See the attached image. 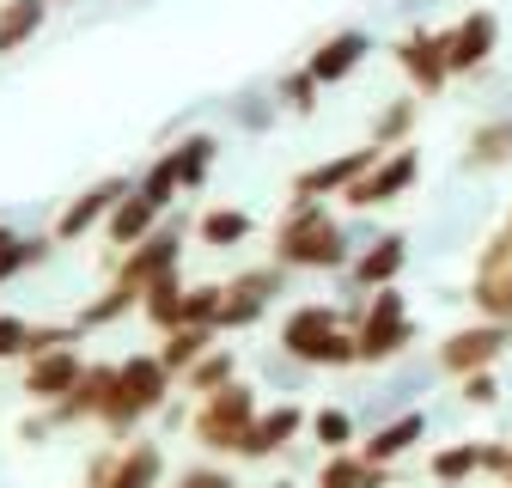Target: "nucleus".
I'll return each instance as SVG.
<instances>
[{"mask_svg": "<svg viewBox=\"0 0 512 488\" xmlns=\"http://www.w3.org/2000/svg\"><path fill=\"white\" fill-rule=\"evenodd\" d=\"M171 269H183V238H177V226H153L141 244H128V251L116 257L110 287L80 312V324L98 330V324H116L122 312H141V293H147L159 275H171Z\"/></svg>", "mask_w": 512, "mask_h": 488, "instance_id": "obj_1", "label": "nucleus"}, {"mask_svg": "<svg viewBox=\"0 0 512 488\" xmlns=\"http://www.w3.org/2000/svg\"><path fill=\"white\" fill-rule=\"evenodd\" d=\"M275 263L281 269H317V275H336L354 263V238L330 220L324 202H287L281 226H275Z\"/></svg>", "mask_w": 512, "mask_h": 488, "instance_id": "obj_2", "label": "nucleus"}, {"mask_svg": "<svg viewBox=\"0 0 512 488\" xmlns=\"http://www.w3.org/2000/svg\"><path fill=\"white\" fill-rule=\"evenodd\" d=\"M171 385H177V373L159 354H122L116 360V385H110V397L98 409V427H110V434L141 427L147 415H159L171 403Z\"/></svg>", "mask_w": 512, "mask_h": 488, "instance_id": "obj_3", "label": "nucleus"}, {"mask_svg": "<svg viewBox=\"0 0 512 488\" xmlns=\"http://www.w3.org/2000/svg\"><path fill=\"white\" fill-rule=\"evenodd\" d=\"M281 354L293 366H360L354 324L336 305H293L281 318Z\"/></svg>", "mask_w": 512, "mask_h": 488, "instance_id": "obj_4", "label": "nucleus"}, {"mask_svg": "<svg viewBox=\"0 0 512 488\" xmlns=\"http://www.w3.org/2000/svg\"><path fill=\"white\" fill-rule=\"evenodd\" d=\"M409 342H415V324H409L403 293H397V287H372V299H360V312H354V348H360V366L397 360Z\"/></svg>", "mask_w": 512, "mask_h": 488, "instance_id": "obj_5", "label": "nucleus"}, {"mask_svg": "<svg viewBox=\"0 0 512 488\" xmlns=\"http://www.w3.org/2000/svg\"><path fill=\"white\" fill-rule=\"evenodd\" d=\"M256 391L244 385V379H232V385H220V391H208V397H196V415H189V434H196V446L202 452H232L238 458V440H244V427L256 421Z\"/></svg>", "mask_w": 512, "mask_h": 488, "instance_id": "obj_6", "label": "nucleus"}, {"mask_svg": "<svg viewBox=\"0 0 512 488\" xmlns=\"http://www.w3.org/2000/svg\"><path fill=\"white\" fill-rule=\"evenodd\" d=\"M415 183H421V153H415V141H409V147H384V153L348 183V190H342V202L366 214V208H384V202L409 196Z\"/></svg>", "mask_w": 512, "mask_h": 488, "instance_id": "obj_7", "label": "nucleus"}, {"mask_svg": "<svg viewBox=\"0 0 512 488\" xmlns=\"http://www.w3.org/2000/svg\"><path fill=\"white\" fill-rule=\"evenodd\" d=\"M287 293V269L281 263H263V269H238L226 281V299H220V324L214 330H250L269 318V305Z\"/></svg>", "mask_w": 512, "mask_h": 488, "instance_id": "obj_8", "label": "nucleus"}, {"mask_svg": "<svg viewBox=\"0 0 512 488\" xmlns=\"http://www.w3.org/2000/svg\"><path fill=\"white\" fill-rule=\"evenodd\" d=\"M512 348V324H494V318H482V324H464V330H452L439 342V373H452V379H470V373H488V366L500 360Z\"/></svg>", "mask_w": 512, "mask_h": 488, "instance_id": "obj_9", "label": "nucleus"}, {"mask_svg": "<svg viewBox=\"0 0 512 488\" xmlns=\"http://www.w3.org/2000/svg\"><path fill=\"white\" fill-rule=\"evenodd\" d=\"M128 190H135V183H128V177H98L92 183V190H80L68 208H61L55 214V226H49V238L55 244H80V238H92V232H104V220H110V208L128 196Z\"/></svg>", "mask_w": 512, "mask_h": 488, "instance_id": "obj_10", "label": "nucleus"}, {"mask_svg": "<svg viewBox=\"0 0 512 488\" xmlns=\"http://www.w3.org/2000/svg\"><path fill=\"white\" fill-rule=\"evenodd\" d=\"M92 488H159L165 482V452L153 440H128L116 452H104L92 470H86Z\"/></svg>", "mask_w": 512, "mask_h": 488, "instance_id": "obj_11", "label": "nucleus"}, {"mask_svg": "<svg viewBox=\"0 0 512 488\" xmlns=\"http://www.w3.org/2000/svg\"><path fill=\"white\" fill-rule=\"evenodd\" d=\"M19 366H25V403H37V409L61 403V397L74 391V379L86 373V360H80V342L43 348V354H31V360H19Z\"/></svg>", "mask_w": 512, "mask_h": 488, "instance_id": "obj_12", "label": "nucleus"}, {"mask_svg": "<svg viewBox=\"0 0 512 488\" xmlns=\"http://www.w3.org/2000/svg\"><path fill=\"white\" fill-rule=\"evenodd\" d=\"M439 37H445V68H452V80L458 74H482L488 61H494V49H500V19L488 7H476L452 31H439Z\"/></svg>", "mask_w": 512, "mask_h": 488, "instance_id": "obj_13", "label": "nucleus"}, {"mask_svg": "<svg viewBox=\"0 0 512 488\" xmlns=\"http://www.w3.org/2000/svg\"><path fill=\"white\" fill-rule=\"evenodd\" d=\"M391 55H397V68H403V80L421 92V98H433V92H445V80H452V68H445V37L439 31H403L397 43H391Z\"/></svg>", "mask_w": 512, "mask_h": 488, "instance_id": "obj_14", "label": "nucleus"}, {"mask_svg": "<svg viewBox=\"0 0 512 488\" xmlns=\"http://www.w3.org/2000/svg\"><path fill=\"white\" fill-rule=\"evenodd\" d=\"M384 147H348V153H336V159H317V165H305L299 177H293V202H324V196H342L348 190V183L378 159Z\"/></svg>", "mask_w": 512, "mask_h": 488, "instance_id": "obj_15", "label": "nucleus"}, {"mask_svg": "<svg viewBox=\"0 0 512 488\" xmlns=\"http://www.w3.org/2000/svg\"><path fill=\"white\" fill-rule=\"evenodd\" d=\"M305 409L299 403H269V409H256V421L244 427V440H238V458H275L287 452L299 434H305Z\"/></svg>", "mask_w": 512, "mask_h": 488, "instance_id": "obj_16", "label": "nucleus"}, {"mask_svg": "<svg viewBox=\"0 0 512 488\" xmlns=\"http://www.w3.org/2000/svg\"><path fill=\"white\" fill-rule=\"evenodd\" d=\"M348 269H354V287H360V293H372V287H397V275L409 269V238H403V232H378V238H366Z\"/></svg>", "mask_w": 512, "mask_h": 488, "instance_id": "obj_17", "label": "nucleus"}, {"mask_svg": "<svg viewBox=\"0 0 512 488\" xmlns=\"http://www.w3.org/2000/svg\"><path fill=\"white\" fill-rule=\"evenodd\" d=\"M110 385H116V360L86 366V373L74 379V391L61 397V403H49V427H80V421H98V409H104Z\"/></svg>", "mask_w": 512, "mask_h": 488, "instance_id": "obj_18", "label": "nucleus"}, {"mask_svg": "<svg viewBox=\"0 0 512 488\" xmlns=\"http://www.w3.org/2000/svg\"><path fill=\"white\" fill-rule=\"evenodd\" d=\"M366 55H372V37H366V31H330L324 43L305 55V68H311V80H317V86H342Z\"/></svg>", "mask_w": 512, "mask_h": 488, "instance_id": "obj_19", "label": "nucleus"}, {"mask_svg": "<svg viewBox=\"0 0 512 488\" xmlns=\"http://www.w3.org/2000/svg\"><path fill=\"white\" fill-rule=\"evenodd\" d=\"M421 440H427V415H421V409H403V415H391L384 427H372V434L360 440V452H366L372 464H397V458H409Z\"/></svg>", "mask_w": 512, "mask_h": 488, "instance_id": "obj_20", "label": "nucleus"}, {"mask_svg": "<svg viewBox=\"0 0 512 488\" xmlns=\"http://www.w3.org/2000/svg\"><path fill=\"white\" fill-rule=\"evenodd\" d=\"M458 165L464 171H500V165H512V116H482L476 129H470V141H464Z\"/></svg>", "mask_w": 512, "mask_h": 488, "instance_id": "obj_21", "label": "nucleus"}, {"mask_svg": "<svg viewBox=\"0 0 512 488\" xmlns=\"http://www.w3.org/2000/svg\"><path fill=\"white\" fill-rule=\"evenodd\" d=\"M317 488H391V464H372L360 446H348V452H330L324 458Z\"/></svg>", "mask_w": 512, "mask_h": 488, "instance_id": "obj_22", "label": "nucleus"}, {"mask_svg": "<svg viewBox=\"0 0 512 488\" xmlns=\"http://www.w3.org/2000/svg\"><path fill=\"white\" fill-rule=\"evenodd\" d=\"M159 220H165V208H159V202H147L141 190H128V196L110 208V220H104V238L116 244V251H128V244H141V238H147Z\"/></svg>", "mask_w": 512, "mask_h": 488, "instance_id": "obj_23", "label": "nucleus"}, {"mask_svg": "<svg viewBox=\"0 0 512 488\" xmlns=\"http://www.w3.org/2000/svg\"><path fill=\"white\" fill-rule=\"evenodd\" d=\"M214 165H220V135H208V129L183 135V141L171 147V171H177V190H183V196H189V190H202Z\"/></svg>", "mask_w": 512, "mask_h": 488, "instance_id": "obj_24", "label": "nucleus"}, {"mask_svg": "<svg viewBox=\"0 0 512 488\" xmlns=\"http://www.w3.org/2000/svg\"><path fill=\"white\" fill-rule=\"evenodd\" d=\"M49 19V0H0V61L19 55Z\"/></svg>", "mask_w": 512, "mask_h": 488, "instance_id": "obj_25", "label": "nucleus"}, {"mask_svg": "<svg viewBox=\"0 0 512 488\" xmlns=\"http://www.w3.org/2000/svg\"><path fill=\"white\" fill-rule=\"evenodd\" d=\"M214 342H220V330H208V324H177V330H165V336H159V348H153V354H159L171 373L183 379V373H189V366H196Z\"/></svg>", "mask_w": 512, "mask_h": 488, "instance_id": "obj_26", "label": "nucleus"}, {"mask_svg": "<svg viewBox=\"0 0 512 488\" xmlns=\"http://www.w3.org/2000/svg\"><path fill=\"white\" fill-rule=\"evenodd\" d=\"M415 116H421V92L391 98V104H384V110L372 116L366 141H372V147H409V141H415Z\"/></svg>", "mask_w": 512, "mask_h": 488, "instance_id": "obj_27", "label": "nucleus"}, {"mask_svg": "<svg viewBox=\"0 0 512 488\" xmlns=\"http://www.w3.org/2000/svg\"><path fill=\"white\" fill-rule=\"evenodd\" d=\"M183 287H189V281H183V269H171V275H159V281L141 293V318H147L159 336H165V330H177V318H183Z\"/></svg>", "mask_w": 512, "mask_h": 488, "instance_id": "obj_28", "label": "nucleus"}, {"mask_svg": "<svg viewBox=\"0 0 512 488\" xmlns=\"http://www.w3.org/2000/svg\"><path fill=\"white\" fill-rule=\"evenodd\" d=\"M427 470H433V482H439V488H464L470 476H482V440L439 446V452L427 458Z\"/></svg>", "mask_w": 512, "mask_h": 488, "instance_id": "obj_29", "label": "nucleus"}, {"mask_svg": "<svg viewBox=\"0 0 512 488\" xmlns=\"http://www.w3.org/2000/svg\"><path fill=\"white\" fill-rule=\"evenodd\" d=\"M250 232H256V220L244 208H202V220H196V238L208 251H232V244H244Z\"/></svg>", "mask_w": 512, "mask_h": 488, "instance_id": "obj_30", "label": "nucleus"}, {"mask_svg": "<svg viewBox=\"0 0 512 488\" xmlns=\"http://www.w3.org/2000/svg\"><path fill=\"white\" fill-rule=\"evenodd\" d=\"M232 379H238V354L214 342V348H208V354H202L196 366H189V373H183L177 385H183L189 397H208V391H220V385H232Z\"/></svg>", "mask_w": 512, "mask_h": 488, "instance_id": "obj_31", "label": "nucleus"}, {"mask_svg": "<svg viewBox=\"0 0 512 488\" xmlns=\"http://www.w3.org/2000/svg\"><path fill=\"white\" fill-rule=\"evenodd\" d=\"M470 305H476V318L512 324V269H482L470 281Z\"/></svg>", "mask_w": 512, "mask_h": 488, "instance_id": "obj_32", "label": "nucleus"}, {"mask_svg": "<svg viewBox=\"0 0 512 488\" xmlns=\"http://www.w3.org/2000/svg\"><path fill=\"white\" fill-rule=\"evenodd\" d=\"M305 434L324 446V452H348V446H360V427H354L348 409H317V415L305 421Z\"/></svg>", "mask_w": 512, "mask_h": 488, "instance_id": "obj_33", "label": "nucleus"}, {"mask_svg": "<svg viewBox=\"0 0 512 488\" xmlns=\"http://www.w3.org/2000/svg\"><path fill=\"white\" fill-rule=\"evenodd\" d=\"M49 251H55V238H25V232L7 238V244H0V287H7L13 275H25V269H37Z\"/></svg>", "mask_w": 512, "mask_h": 488, "instance_id": "obj_34", "label": "nucleus"}, {"mask_svg": "<svg viewBox=\"0 0 512 488\" xmlns=\"http://www.w3.org/2000/svg\"><path fill=\"white\" fill-rule=\"evenodd\" d=\"M269 92H275V104H281V110H293V116H311V110H317V92H324V86H317V80H311V68L299 61V68H293V74H281Z\"/></svg>", "mask_w": 512, "mask_h": 488, "instance_id": "obj_35", "label": "nucleus"}, {"mask_svg": "<svg viewBox=\"0 0 512 488\" xmlns=\"http://www.w3.org/2000/svg\"><path fill=\"white\" fill-rule=\"evenodd\" d=\"M220 299H226V281H202V287H183V318L177 324H220Z\"/></svg>", "mask_w": 512, "mask_h": 488, "instance_id": "obj_36", "label": "nucleus"}, {"mask_svg": "<svg viewBox=\"0 0 512 488\" xmlns=\"http://www.w3.org/2000/svg\"><path fill=\"white\" fill-rule=\"evenodd\" d=\"M135 190H141L147 202H159V208H171V202L183 196V190H177V171H171V153H159V159L135 177Z\"/></svg>", "mask_w": 512, "mask_h": 488, "instance_id": "obj_37", "label": "nucleus"}, {"mask_svg": "<svg viewBox=\"0 0 512 488\" xmlns=\"http://www.w3.org/2000/svg\"><path fill=\"white\" fill-rule=\"evenodd\" d=\"M25 342H31V318L0 312V360H25Z\"/></svg>", "mask_w": 512, "mask_h": 488, "instance_id": "obj_38", "label": "nucleus"}, {"mask_svg": "<svg viewBox=\"0 0 512 488\" xmlns=\"http://www.w3.org/2000/svg\"><path fill=\"white\" fill-rule=\"evenodd\" d=\"M482 269H512V214H506V220H500V232L482 244V257H476V275H482Z\"/></svg>", "mask_w": 512, "mask_h": 488, "instance_id": "obj_39", "label": "nucleus"}, {"mask_svg": "<svg viewBox=\"0 0 512 488\" xmlns=\"http://www.w3.org/2000/svg\"><path fill=\"white\" fill-rule=\"evenodd\" d=\"M177 488H238V476L220 470V464H196V470H183V476H177Z\"/></svg>", "mask_w": 512, "mask_h": 488, "instance_id": "obj_40", "label": "nucleus"}, {"mask_svg": "<svg viewBox=\"0 0 512 488\" xmlns=\"http://www.w3.org/2000/svg\"><path fill=\"white\" fill-rule=\"evenodd\" d=\"M464 385V403L470 409H488L494 397H500V385H494V366H488V373H470V379H458Z\"/></svg>", "mask_w": 512, "mask_h": 488, "instance_id": "obj_41", "label": "nucleus"}, {"mask_svg": "<svg viewBox=\"0 0 512 488\" xmlns=\"http://www.w3.org/2000/svg\"><path fill=\"white\" fill-rule=\"evenodd\" d=\"M506 452H512L506 440H482V470H488V476H500V482H506Z\"/></svg>", "mask_w": 512, "mask_h": 488, "instance_id": "obj_42", "label": "nucleus"}, {"mask_svg": "<svg viewBox=\"0 0 512 488\" xmlns=\"http://www.w3.org/2000/svg\"><path fill=\"white\" fill-rule=\"evenodd\" d=\"M7 238H19V232H13V226H7V220H0V244H7Z\"/></svg>", "mask_w": 512, "mask_h": 488, "instance_id": "obj_43", "label": "nucleus"}, {"mask_svg": "<svg viewBox=\"0 0 512 488\" xmlns=\"http://www.w3.org/2000/svg\"><path fill=\"white\" fill-rule=\"evenodd\" d=\"M506 446H512V440H506ZM506 482H512V452H506Z\"/></svg>", "mask_w": 512, "mask_h": 488, "instance_id": "obj_44", "label": "nucleus"}, {"mask_svg": "<svg viewBox=\"0 0 512 488\" xmlns=\"http://www.w3.org/2000/svg\"><path fill=\"white\" fill-rule=\"evenodd\" d=\"M49 7H74V0H49Z\"/></svg>", "mask_w": 512, "mask_h": 488, "instance_id": "obj_45", "label": "nucleus"}, {"mask_svg": "<svg viewBox=\"0 0 512 488\" xmlns=\"http://www.w3.org/2000/svg\"><path fill=\"white\" fill-rule=\"evenodd\" d=\"M506 488H512V482H506Z\"/></svg>", "mask_w": 512, "mask_h": 488, "instance_id": "obj_46", "label": "nucleus"}, {"mask_svg": "<svg viewBox=\"0 0 512 488\" xmlns=\"http://www.w3.org/2000/svg\"><path fill=\"white\" fill-rule=\"evenodd\" d=\"M159 488H165V482H159Z\"/></svg>", "mask_w": 512, "mask_h": 488, "instance_id": "obj_47", "label": "nucleus"}, {"mask_svg": "<svg viewBox=\"0 0 512 488\" xmlns=\"http://www.w3.org/2000/svg\"><path fill=\"white\" fill-rule=\"evenodd\" d=\"M86 488H92V482H86Z\"/></svg>", "mask_w": 512, "mask_h": 488, "instance_id": "obj_48", "label": "nucleus"}]
</instances>
